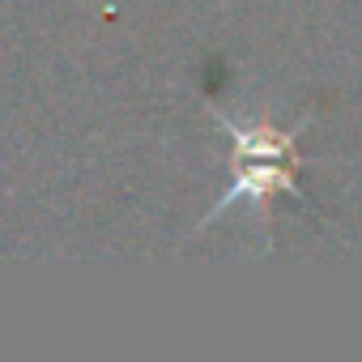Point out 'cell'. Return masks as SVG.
<instances>
[{"label":"cell","mask_w":362,"mask_h":362,"mask_svg":"<svg viewBox=\"0 0 362 362\" xmlns=\"http://www.w3.org/2000/svg\"><path fill=\"white\" fill-rule=\"evenodd\" d=\"M209 111H214L218 128L235 141L239 175H235L230 192H226V197L205 214V218H201V226H209L222 209H230V205H239V201H252L256 209H264V205H269V197H277V192L298 197V184H294L298 153H294V145H298V136L307 132V119H298L294 128L277 132V128H269L264 119H239V115L222 111L218 103H209Z\"/></svg>","instance_id":"1"}]
</instances>
